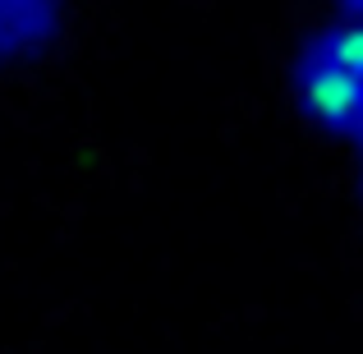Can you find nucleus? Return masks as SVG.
<instances>
[{"label":"nucleus","mask_w":363,"mask_h":354,"mask_svg":"<svg viewBox=\"0 0 363 354\" xmlns=\"http://www.w3.org/2000/svg\"><path fill=\"white\" fill-rule=\"evenodd\" d=\"M294 97L327 133L363 148V23L340 18L303 42L294 55Z\"/></svg>","instance_id":"obj_1"},{"label":"nucleus","mask_w":363,"mask_h":354,"mask_svg":"<svg viewBox=\"0 0 363 354\" xmlns=\"http://www.w3.org/2000/svg\"><path fill=\"white\" fill-rule=\"evenodd\" d=\"M65 5L60 0H0V70L37 60L60 37Z\"/></svg>","instance_id":"obj_2"},{"label":"nucleus","mask_w":363,"mask_h":354,"mask_svg":"<svg viewBox=\"0 0 363 354\" xmlns=\"http://www.w3.org/2000/svg\"><path fill=\"white\" fill-rule=\"evenodd\" d=\"M340 5H345V18H359L363 23V0H340Z\"/></svg>","instance_id":"obj_3"}]
</instances>
